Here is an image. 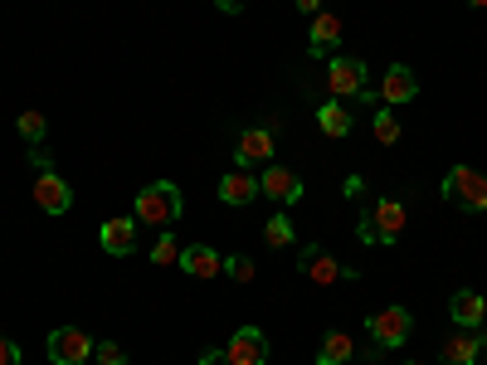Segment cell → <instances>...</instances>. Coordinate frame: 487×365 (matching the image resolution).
<instances>
[{
  "mask_svg": "<svg viewBox=\"0 0 487 365\" xmlns=\"http://www.w3.org/2000/svg\"><path fill=\"white\" fill-rule=\"evenodd\" d=\"M132 219L137 224H156V229H171L181 219V190L171 180H156V186H141L132 200Z\"/></svg>",
  "mask_w": 487,
  "mask_h": 365,
  "instance_id": "1",
  "label": "cell"
},
{
  "mask_svg": "<svg viewBox=\"0 0 487 365\" xmlns=\"http://www.w3.org/2000/svg\"><path fill=\"white\" fill-rule=\"evenodd\" d=\"M443 200H449L453 209L478 215V209H487V176L472 171V166H453V171L443 176Z\"/></svg>",
  "mask_w": 487,
  "mask_h": 365,
  "instance_id": "2",
  "label": "cell"
},
{
  "mask_svg": "<svg viewBox=\"0 0 487 365\" xmlns=\"http://www.w3.org/2000/svg\"><path fill=\"white\" fill-rule=\"evenodd\" d=\"M366 78H370L366 64L351 59V54H337V59L326 64V93H332L337 103H341V97H361L366 93Z\"/></svg>",
  "mask_w": 487,
  "mask_h": 365,
  "instance_id": "3",
  "label": "cell"
},
{
  "mask_svg": "<svg viewBox=\"0 0 487 365\" xmlns=\"http://www.w3.org/2000/svg\"><path fill=\"white\" fill-rule=\"evenodd\" d=\"M93 336L88 331H78V327H59V331H49V341H45V350H49V360L54 365H83L93 356Z\"/></svg>",
  "mask_w": 487,
  "mask_h": 365,
  "instance_id": "4",
  "label": "cell"
},
{
  "mask_svg": "<svg viewBox=\"0 0 487 365\" xmlns=\"http://www.w3.org/2000/svg\"><path fill=\"white\" fill-rule=\"evenodd\" d=\"M370 341H376L380 350H395L399 341H409V331H414V317L405 312V307H380L376 317H370Z\"/></svg>",
  "mask_w": 487,
  "mask_h": 365,
  "instance_id": "5",
  "label": "cell"
},
{
  "mask_svg": "<svg viewBox=\"0 0 487 365\" xmlns=\"http://www.w3.org/2000/svg\"><path fill=\"white\" fill-rule=\"evenodd\" d=\"M224 360L229 365H268V341L259 327H239L234 336H229L224 346Z\"/></svg>",
  "mask_w": 487,
  "mask_h": 365,
  "instance_id": "6",
  "label": "cell"
},
{
  "mask_svg": "<svg viewBox=\"0 0 487 365\" xmlns=\"http://www.w3.org/2000/svg\"><path fill=\"white\" fill-rule=\"evenodd\" d=\"M259 195H268L274 205H297L303 200V176L288 171V166H268L259 180Z\"/></svg>",
  "mask_w": 487,
  "mask_h": 365,
  "instance_id": "7",
  "label": "cell"
},
{
  "mask_svg": "<svg viewBox=\"0 0 487 365\" xmlns=\"http://www.w3.org/2000/svg\"><path fill=\"white\" fill-rule=\"evenodd\" d=\"M35 205H39V209H49V215H64V209L74 205V190H68V180H64V176L39 171V180H35Z\"/></svg>",
  "mask_w": 487,
  "mask_h": 365,
  "instance_id": "8",
  "label": "cell"
},
{
  "mask_svg": "<svg viewBox=\"0 0 487 365\" xmlns=\"http://www.w3.org/2000/svg\"><path fill=\"white\" fill-rule=\"evenodd\" d=\"M414 93H420V78H414V68H405V64L385 68V78H380V103H385V107L409 103Z\"/></svg>",
  "mask_w": 487,
  "mask_h": 365,
  "instance_id": "9",
  "label": "cell"
},
{
  "mask_svg": "<svg viewBox=\"0 0 487 365\" xmlns=\"http://www.w3.org/2000/svg\"><path fill=\"white\" fill-rule=\"evenodd\" d=\"M449 317H453L463 331H478L482 321H487V298H482V292H472V288L453 292V302H449Z\"/></svg>",
  "mask_w": 487,
  "mask_h": 365,
  "instance_id": "10",
  "label": "cell"
},
{
  "mask_svg": "<svg viewBox=\"0 0 487 365\" xmlns=\"http://www.w3.org/2000/svg\"><path fill=\"white\" fill-rule=\"evenodd\" d=\"M234 157H239V166H259V161H274V127H249V132L239 137Z\"/></svg>",
  "mask_w": 487,
  "mask_h": 365,
  "instance_id": "11",
  "label": "cell"
},
{
  "mask_svg": "<svg viewBox=\"0 0 487 365\" xmlns=\"http://www.w3.org/2000/svg\"><path fill=\"white\" fill-rule=\"evenodd\" d=\"M303 269L312 283H322V288H332V283H347V278H356V269H341V263L332 254H317V248H307L303 254Z\"/></svg>",
  "mask_w": 487,
  "mask_h": 365,
  "instance_id": "12",
  "label": "cell"
},
{
  "mask_svg": "<svg viewBox=\"0 0 487 365\" xmlns=\"http://www.w3.org/2000/svg\"><path fill=\"white\" fill-rule=\"evenodd\" d=\"M370 224H376V238H380V244H395L399 229H405V205H399V200H376V209H370Z\"/></svg>",
  "mask_w": 487,
  "mask_h": 365,
  "instance_id": "13",
  "label": "cell"
},
{
  "mask_svg": "<svg viewBox=\"0 0 487 365\" xmlns=\"http://www.w3.org/2000/svg\"><path fill=\"white\" fill-rule=\"evenodd\" d=\"M220 200L224 205H254L259 200V180L249 176V166H239V171H229L220 180Z\"/></svg>",
  "mask_w": 487,
  "mask_h": 365,
  "instance_id": "14",
  "label": "cell"
},
{
  "mask_svg": "<svg viewBox=\"0 0 487 365\" xmlns=\"http://www.w3.org/2000/svg\"><path fill=\"white\" fill-rule=\"evenodd\" d=\"M478 350H482V336L458 327L449 341H443V365H478Z\"/></svg>",
  "mask_w": 487,
  "mask_h": 365,
  "instance_id": "15",
  "label": "cell"
},
{
  "mask_svg": "<svg viewBox=\"0 0 487 365\" xmlns=\"http://www.w3.org/2000/svg\"><path fill=\"white\" fill-rule=\"evenodd\" d=\"M181 269L191 278H214V273H224V259L210 244H191V248H181Z\"/></svg>",
  "mask_w": 487,
  "mask_h": 365,
  "instance_id": "16",
  "label": "cell"
},
{
  "mask_svg": "<svg viewBox=\"0 0 487 365\" xmlns=\"http://www.w3.org/2000/svg\"><path fill=\"white\" fill-rule=\"evenodd\" d=\"M341 45V20L337 15H326V10H317V15H312V35H307V49L312 54H317V59H322V54H332Z\"/></svg>",
  "mask_w": 487,
  "mask_h": 365,
  "instance_id": "17",
  "label": "cell"
},
{
  "mask_svg": "<svg viewBox=\"0 0 487 365\" xmlns=\"http://www.w3.org/2000/svg\"><path fill=\"white\" fill-rule=\"evenodd\" d=\"M98 238H103V248H108V254L127 259V254L137 248V219H108Z\"/></svg>",
  "mask_w": 487,
  "mask_h": 365,
  "instance_id": "18",
  "label": "cell"
},
{
  "mask_svg": "<svg viewBox=\"0 0 487 365\" xmlns=\"http://www.w3.org/2000/svg\"><path fill=\"white\" fill-rule=\"evenodd\" d=\"M351 350H356V341H351L347 331H326L322 336V350H317V365H347Z\"/></svg>",
  "mask_w": 487,
  "mask_h": 365,
  "instance_id": "19",
  "label": "cell"
},
{
  "mask_svg": "<svg viewBox=\"0 0 487 365\" xmlns=\"http://www.w3.org/2000/svg\"><path fill=\"white\" fill-rule=\"evenodd\" d=\"M317 122H322V132H326V137H347V132H351V112L341 107L337 97L317 107Z\"/></svg>",
  "mask_w": 487,
  "mask_h": 365,
  "instance_id": "20",
  "label": "cell"
},
{
  "mask_svg": "<svg viewBox=\"0 0 487 365\" xmlns=\"http://www.w3.org/2000/svg\"><path fill=\"white\" fill-rule=\"evenodd\" d=\"M264 238H268V248H293L297 244V229H293L288 215H274V219L264 224Z\"/></svg>",
  "mask_w": 487,
  "mask_h": 365,
  "instance_id": "21",
  "label": "cell"
},
{
  "mask_svg": "<svg viewBox=\"0 0 487 365\" xmlns=\"http://www.w3.org/2000/svg\"><path fill=\"white\" fill-rule=\"evenodd\" d=\"M45 132H49V122H45V112H20V137L30 147L45 142Z\"/></svg>",
  "mask_w": 487,
  "mask_h": 365,
  "instance_id": "22",
  "label": "cell"
},
{
  "mask_svg": "<svg viewBox=\"0 0 487 365\" xmlns=\"http://www.w3.org/2000/svg\"><path fill=\"white\" fill-rule=\"evenodd\" d=\"M376 142H385V147H395V142H399V117H395L390 107H380V112H376Z\"/></svg>",
  "mask_w": 487,
  "mask_h": 365,
  "instance_id": "23",
  "label": "cell"
},
{
  "mask_svg": "<svg viewBox=\"0 0 487 365\" xmlns=\"http://www.w3.org/2000/svg\"><path fill=\"white\" fill-rule=\"evenodd\" d=\"M151 263H161V269H166V263H181V244H176V238H171V229H166L161 238H156V248H151Z\"/></svg>",
  "mask_w": 487,
  "mask_h": 365,
  "instance_id": "24",
  "label": "cell"
},
{
  "mask_svg": "<svg viewBox=\"0 0 487 365\" xmlns=\"http://www.w3.org/2000/svg\"><path fill=\"white\" fill-rule=\"evenodd\" d=\"M224 273L234 278V283H254V259H244V254L224 259Z\"/></svg>",
  "mask_w": 487,
  "mask_h": 365,
  "instance_id": "25",
  "label": "cell"
},
{
  "mask_svg": "<svg viewBox=\"0 0 487 365\" xmlns=\"http://www.w3.org/2000/svg\"><path fill=\"white\" fill-rule=\"evenodd\" d=\"M93 356H98V365H127L122 346H112V341H98V346H93Z\"/></svg>",
  "mask_w": 487,
  "mask_h": 365,
  "instance_id": "26",
  "label": "cell"
},
{
  "mask_svg": "<svg viewBox=\"0 0 487 365\" xmlns=\"http://www.w3.org/2000/svg\"><path fill=\"white\" fill-rule=\"evenodd\" d=\"M0 365H20V346L5 341V336H0Z\"/></svg>",
  "mask_w": 487,
  "mask_h": 365,
  "instance_id": "27",
  "label": "cell"
},
{
  "mask_svg": "<svg viewBox=\"0 0 487 365\" xmlns=\"http://www.w3.org/2000/svg\"><path fill=\"white\" fill-rule=\"evenodd\" d=\"M356 234H361V244H380V238H376V224H370V219L356 224Z\"/></svg>",
  "mask_w": 487,
  "mask_h": 365,
  "instance_id": "28",
  "label": "cell"
},
{
  "mask_svg": "<svg viewBox=\"0 0 487 365\" xmlns=\"http://www.w3.org/2000/svg\"><path fill=\"white\" fill-rule=\"evenodd\" d=\"M341 190H347V200H356V195H366V180H361V176H351Z\"/></svg>",
  "mask_w": 487,
  "mask_h": 365,
  "instance_id": "29",
  "label": "cell"
},
{
  "mask_svg": "<svg viewBox=\"0 0 487 365\" xmlns=\"http://www.w3.org/2000/svg\"><path fill=\"white\" fill-rule=\"evenodd\" d=\"M224 360V350H205V356H200V365H220Z\"/></svg>",
  "mask_w": 487,
  "mask_h": 365,
  "instance_id": "30",
  "label": "cell"
},
{
  "mask_svg": "<svg viewBox=\"0 0 487 365\" xmlns=\"http://www.w3.org/2000/svg\"><path fill=\"white\" fill-rule=\"evenodd\" d=\"M297 10H307V15H317V10H322V0H297Z\"/></svg>",
  "mask_w": 487,
  "mask_h": 365,
  "instance_id": "31",
  "label": "cell"
},
{
  "mask_svg": "<svg viewBox=\"0 0 487 365\" xmlns=\"http://www.w3.org/2000/svg\"><path fill=\"white\" fill-rule=\"evenodd\" d=\"M220 10H244V0H214Z\"/></svg>",
  "mask_w": 487,
  "mask_h": 365,
  "instance_id": "32",
  "label": "cell"
},
{
  "mask_svg": "<svg viewBox=\"0 0 487 365\" xmlns=\"http://www.w3.org/2000/svg\"><path fill=\"white\" fill-rule=\"evenodd\" d=\"M468 5H478V10H487V0H468Z\"/></svg>",
  "mask_w": 487,
  "mask_h": 365,
  "instance_id": "33",
  "label": "cell"
},
{
  "mask_svg": "<svg viewBox=\"0 0 487 365\" xmlns=\"http://www.w3.org/2000/svg\"><path fill=\"white\" fill-rule=\"evenodd\" d=\"M405 365H424V360H405Z\"/></svg>",
  "mask_w": 487,
  "mask_h": 365,
  "instance_id": "34",
  "label": "cell"
}]
</instances>
